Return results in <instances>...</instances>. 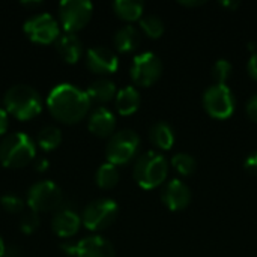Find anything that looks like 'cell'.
<instances>
[{
  "mask_svg": "<svg viewBox=\"0 0 257 257\" xmlns=\"http://www.w3.org/2000/svg\"><path fill=\"white\" fill-rule=\"evenodd\" d=\"M47 105L50 113L65 122V123H77L81 120L90 107V99L86 92L78 89L74 84L62 83L51 89Z\"/></svg>",
  "mask_w": 257,
  "mask_h": 257,
  "instance_id": "1",
  "label": "cell"
},
{
  "mask_svg": "<svg viewBox=\"0 0 257 257\" xmlns=\"http://www.w3.org/2000/svg\"><path fill=\"white\" fill-rule=\"evenodd\" d=\"M6 110L17 119L27 120L38 116L42 110V98L32 86L15 84L6 90L3 98Z\"/></svg>",
  "mask_w": 257,
  "mask_h": 257,
  "instance_id": "2",
  "label": "cell"
},
{
  "mask_svg": "<svg viewBox=\"0 0 257 257\" xmlns=\"http://www.w3.org/2000/svg\"><path fill=\"white\" fill-rule=\"evenodd\" d=\"M169 175L167 160L155 151L145 152L134 164V179L145 190L160 187Z\"/></svg>",
  "mask_w": 257,
  "mask_h": 257,
  "instance_id": "3",
  "label": "cell"
},
{
  "mask_svg": "<svg viewBox=\"0 0 257 257\" xmlns=\"http://www.w3.org/2000/svg\"><path fill=\"white\" fill-rule=\"evenodd\" d=\"M36 155L33 140L24 133H12L0 143V161L3 166L17 169L29 164Z\"/></svg>",
  "mask_w": 257,
  "mask_h": 257,
  "instance_id": "4",
  "label": "cell"
},
{
  "mask_svg": "<svg viewBox=\"0 0 257 257\" xmlns=\"http://www.w3.org/2000/svg\"><path fill=\"white\" fill-rule=\"evenodd\" d=\"M140 148V137L133 130H122L108 140L105 155L108 163L119 166L130 163Z\"/></svg>",
  "mask_w": 257,
  "mask_h": 257,
  "instance_id": "5",
  "label": "cell"
},
{
  "mask_svg": "<svg viewBox=\"0 0 257 257\" xmlns=\"http://www.w3.org/2000/svg\"><path fill=\"white\" fill-rule=\"evenodd\" d=\"M63 196L53 181H39L27 193V203L33 212H50L60 209Z\"/></svg>",
  "mask_w": 257,
  "mask_h": 257,
  "instance_id": "6",
  "label": "cell"
},
{
  "mask_svg": "<svg viewBox=\"0 0 257 257\" xmlns=\"http://www.w3.org/2000/svg\"><path fill=\"white\" fill-rule=\"evenodd\" d=\"M203 107L215 119H227L235 111V96L227 84H212L203 93Z\"/></svg>",
  "mask_w": 257,
  "mask_h": 257,
  "instance_id": "7",
  "label": "cell"
},
{
  "mask_svg": "<svg viewBox=\"0 0 257 257\" xmlns=\"http://www.w3.org/2000/svg\"><path fill=\"white\" fill-rule=\"evenodd\" d=\"M119 208L111 199H96L90 202L83 211V224L89 230H104L117 218Z\"/></svg>",
  "mask_w": 257,
  "mask_h": 257,
  "instance_id": "8",
  "label": "cell"
},
{
  "mask_svg": "<svg viewBox=\"0 0 257 257\" xmlns=\"http://www.w3.org/2000/svg\"><path fill=\"white\" fill-rule=\"evenodd\" d=\"M93 6L89 0H63L59 5V17L65 32L75 33L83 29L90 17Z\"/></svg>",
  "mask_w": 257,
  "mask_h": 257,
  "instance_id": "9",
  "label": "cell"
},
{
  "mask_svg": "<svg viewBox=\"0 0 257 257\" xmlns=\"http://www.w3.org/2000/svg\"><path fill=\"white\" fill-rule=\"evenodd\" d=\"M163 74V63L155 53L146 51L134 57L131 78L139 86H152Z\"/></svg>",
  "mask_w": 257,
  "mask_h": 257,
  "instance_id": "10",
  "label": "cell"
},
{
  "mask_svg": "<svg viewBox=\"0 0 257 257\" xmlns=\"http://www.w3.org/2000/svg\"><path fill=\"white\" fill-rule=\"evenodd\" d=\"M24 32L32 41L39 42V44L56 42V39L60 36L59 23L56 21L53 15L47 12L30 17L24 23Z\"/></svg>",
  "mask_w": 257,
  "mask_h": 257,
  "instance_id": "11",
  "label": "cell"
},
{
  "mask_svg": "<svg viewBox=\"0 0 257 257\" xmlns=\"http://www.w3.org/2000/svg\"><path fill=\"white\" fill-rule=\"evenodd\" d=\"M86 65L95 74H113L119 66V59L107 47H92L86 53Z\"/></svg>",
  "mask_w": 257,
  "mask_h": 257,
  "instance_id": "12",
  "label": "cell"
},
{
  "mask_svg": "<svg viewBox=\"0 0 257 257\" xmlns=\"http://www.w3.org/2000/svg\"><path fill=\"white\" fill-rule=\"evenodd\" d=\"M161 200L170 211H182L191 202V191L182 181L172 179L163 188Z\"/></svg>",
  "mask_w": 257,
  "mask_h": 257,
  "instance_id": "13",
  "label": "cell"
},
{
  "mask_svg": "<svg viewBox=\"0 0 257 257\" xmlns=\"http://www.w3.org/2000/svg\"><path fill=\"white\" fill-rule=\"evenodd\" d=\"M80 224H81V218L75 211L69 208L59 209L51 220V229L60 238H69L75 235L80 229Z\"/></svg>",
  "mask_w": 257,
  "mask_h": 257,
  "instance_id": "14",
  "label": "cell"
},
{
  "mask_svg": "<svg viewBox=\"0 0 257 257\" xmlns=\"http://www.w3.org/2000/svg\"><path fill=\"white\" fill-rule=\"evenodd\" d=\"M77 257H116L114 248L102 236H87L77 245Z\"/></svg>",
  "mask_w": 257,
  "mask_h": 257,
  "instance_id": "15",
  "label": "cell"
},
{
  "mask_svg": "<svg viewBox=\"0 0 257 257\" xmlns=\"http://www.w3.org/2000/svg\"><path fill=\"white\" fill-rule=\"evenodd\" d=\"M54 44H56L57 53L60 54V57L65 62L75 63V62L80 60V57L83 54V42L75 33L65 32L56 39Z\"/></svg>",
  "mask_w": 257,
  "mask_h": 257,
  "instance_id": "16",
  "label": "cell"
},
{
  "mask_svg": "<svg viewBox=\"0 0 257 257\" xmlns=\"http://www.w3.org/2000/svg\"><path fill=\"white\" fill-rule=\"evenodd\" d=\"M116 126V117L114 114L105 108V107H98L90 113L89 117V130L98 136V137H107L114 131Z\"/></svg>",
  "mask_w": 257,
  "mask_h": 257,
  "instance_id": "17",
  "label": "cell"
},
{
  "mask_svg": "<svg viewBox=\"0 0 257 257\" xmlns=\"http://www.w3.org/2000/svg\"><path fill=\"white\" fill-rule=\"evenodd\" d=\"M140 107V93L134 86H126L116 93V108L120 114L130 116Z\"/></svg>",
  "mask_w": 257,
  "mask_h": 257,
  "instance_id": "18",
  "label": "cell"
},
{
  "mask_svg": "<svg viewBox=\"0 0 257 257\" xmlns=\"http://www.w3.org/2000/svg\"><path fill=\"white\" fill-rule=\"evenodd\" d=\"M86 93L90 99V102H107L110 101L114 95H116V86L111 80L107 78H101L96 80L93 83L89 84V87L86 89Z\"/></svg>",
  "mask_w": 257,
  "mask_h": 257,
  "instance_id": "19",
  "label": "cell"
},
{
  "mask_svg": "<svg viewBox=\"0 0 257 257\" xmlns=\"http://www.w3.org/2000/svg\"><path fill=\"white\" fill-rule=\"evenodd\" d=\"M149 139L157 148L169 151L175 143V133H173V128L169 123L160 120V122H155L151 126Z\"/></svg>",
  "mask_w": 257,
  "mask_h": 257,
  "instance_id": "20",
  "label": "cell"
},
{
  "mask_svg": "<svg viewBox=\"0 0 257 257\" xmlns=\"http://www.w3.org/2000/svg\"><path fill=\"white\" fill-rule=\"evenodd\" d=\"M139 44H140V33L131 24L120 27L114 35V45L122 53H130V51L136 50L139 47Z\"/></svg>",
  "mask_w": 257,
  "mask_h": 257,
  "instance_id": "21",
  "label": "cell"
},
{
  "mask_svg": "<svg viewBox=\"0 0 257 257\" xmlns=\"http://www.w3.org/2000/svg\"><path fill=\"white\" fill-rule=\"evenodd\" d=\"M113 9L117 17L126 21H134L143 15L145 3L139 0H116L113 3Z\"/></svg>",
  "mask_w": 257,
  "mask_h": 257,
  "instance_id": "22",
  "label": "cell"
},
{
  "mask_svg": "<svg viewBox=\"0 0 257 257\" xmlns=\"http://www.w3.org/2000/svg\"><path fill=\"white\" fill-rule=\"evenodd\" d=\"M36 140L44 151H53L62 142V131L54 125H47L38 133Z\"/></svg>",
  "mask_w": 257,
  "mask_h": 257,
  "instance_id": "23",
  "label": "cell"
},
{
  "mask_svg": "<svg viewBox=\"0 0 257 257\" xmlns=\"http://www.w3.org/2000/svg\"><path fill=\"white\" fill-rule=\"evenodd\" d=\"M95 179H96L98 187H101L104 190L113 188L119 181V170L114 164L105 163V164L99 166V169L96 170Z\"/></svg>",
  "mask_w": 257,
  "mask_h": 257,
  "instance_id": "24",
  "label": "cell"
},
{
  "mask_svg": "<svg viewBox=\"0 0 257 257\" xmlns=\"http://www.w3.org/2000/svg\"><path fill=\"white\" fill-rule=\"evenodd\" d=\"M140 27L143 29V32H145L148 36H151V38H154V39L160 38V36L164 33V23H163V20H161L158 15H155V14H148V15L142 17V20H140Z\"/></svg>",
  "mask_w": 257,
  "mask_h": 257,
  "instance_id": "25",
  "label": "cell"
},
{
  "mask_svg": "<svg viewBox=\"0 0 257 257\" xmlns=\"http://www.w3.org/2000/svg\"><path fill=\"white\" fill-rule=\"evenodd\" d=\"M172 164L176 169V172L181 173V175H184V176L193 175L196 172V169H197V163H196L194 157L190 155V154H184V152L173 155Z\"/></svg>",
  "mask_w": 257,
  "mask_h": 257,
  "instance_id": "26",
  "label": "cell"
},
{
  "mask_svg": "<svg viewBox=\"0 0 257 257\" xmlns=\"http://www.w3.org/2000/svg\"><path fill=\"white\" fill-rule=\"evenodd\" d=\"M232 63L226 59H220L214 63L212 66V77L217 81V84H226V81L232 75Z\"/></svg>",
  "mask_w": 257,
  "mask_h": 257,
  "instance_id": "27",
  "label": "cell"
},
{
  "mask_svg": "<svg viewBox=\"0 0 257 257\" xmlns=\"http://www.w3.org/2000/svg\"><path fill=\"white\" fill-rule=\"evenodd\" d=\"M0 205L5 211H8L11 214H18L24 208V202L15 194H3L0 197Z\"/></svg>",
  "mask_w": 257,
  "mask_h": 257,
  "instance_id": "28",
  "label": "cell"
},
{
  "mask_svg": "<svg viewBox=\"0 0 257 257\" xmlns=\"http://www.w3.org/2000/svg\"><path fill=\"white\" fill-rule=\"evenodd\" d=\"M39 227V217L36 212L30 211L27 214H24L20 220V229L23 233H33L36 229Z\"/></svg>",
  "mask_w": 257,
  "mask_h": 257,
  "instance_id": "29",
  "label": "cell"
},
{
  "mask_svg": "<svg viewBox=\"0 0 257 257\" xmlns=\"http://www.w3.org/2000/svg\"><path fill=\"white\" fill-rule=\"evenodd\" d=\"M244 169H245L250 175L257 176V151L251 152V154L245 158V161H244Z\"/></svg>",
  "mask_w": 257,
  "mask_h": 257,
  "instance_id": "30",
  "label": "cell"
},
{
  "mask_svg": "<svg viewBox=\"0 0 257 257\" xmlns=\"http://www.w3.org/2000/svg\"><path fill=\"white\" fill-rule=\"evenodd\" d=\"M245 110H247L248 117H250L253 122H257V93L256 95H253V96L248 99Z\"/></svg>",
  "mask_w": 257,
  "mask_h": 257,
  "instance_id": "31",
  "label": "cell"
},
{
  "mask_svg": "<svg viewBox=\"0 0 257 257\" xmlns=\"http://www.w3.org/2000/svg\"><path fill=\"white\" fill-rule=\"evenodd\" d=\"M247 71H248L251 78L257 80V53L251 54V57H250V60L247 63Z\"/></svg>",
  "mask_w": 257,
  "mask_h": 257,
  "instance_id": "32",
  "label": "cell"
},
{
  "mask_svg": "<svg viewBox=\"0 0 257 257\" xmlns=\"http://www.w3.org/2000/svg\"><path fill=\"white\" fill-rule=\"evenodd\" d=\"M8 125H9V120H8V113L0 108V136L6 133L8 130Z\"/></svg>",
  "mask_w": 257,
  "mask_h": 257,
  "instance_id": "33",
  "label": "cell"
},
{
  "mask_svg": "<svg viewBox=\"0 0 257 257\" xmlns=\"http://www.w3.org/2000/svg\"><path fill=\"white\" fill-rule=\"evenodd\" d=\"M77 245L78 244H71L69 241L68 242H63L62 245H60V248L66 253V254H69V256H77Z\"/></svg>",
  "mask_w": 257,
  "mask_h": 257,
  "instance_id": "34",
  "label": "cell"
},
{
  "mask_svg": "<svg viewBox=\"0 0 257 257\" xmlns=\"http://www.w3.org/2000/svg\"><path fill=\"white\" fill-rule=\"evenodd\" d=\"M47 167H48V161H47V160L42 158V160H38V161H36V170H38V172H44Z\"/></svg>",
  "mask_w": 257,
  "mask_h": 257,
  "instance_id": "35",
  "label": "cell"
},
{
  "mask_svg": "<svg viewBox=\"0 0 257 257\" xmlns=\"http://www.w3.org/2000/svg\"><path fill=\"white\" fill-rule=\"evenodd\" d=\"M181 5H184V6H200V5H203L205 2L203 0H184V2H179Z\"/></svg>",
  "mask_w": 257,
  "mask_h": 257,
  "instance_id": "36",
  "label": "cell"
},
{
  "mask_svg": "<svg viewBox=\"0 0 257 257\" xmlns=\"http://www.w3.org/2000/svg\"><path fill=\"white\" fill-rule=\"evenodd\" d=\"M221 5H223V6H230V8H233V9H235V8H238V6H239V2H223Z\"/></svg>",
  "mask_w": 257,
  "mask_h": 257,
  "instance_id": "37",
  "label": "cell"
},
{
  "mask_svg": "<svg viewBox=\"0 0 257 257\" xmlns=\"http://www.w3.org/2000/svg\"><path fill=\"white\" fill-rule=\"evenodd\" d=\"M5 256V244H3V239L0 236V257Z\"/></svg>",
  "mask_w": 257,
  "mask_h": 257,
  "instance_id": "38",
  "label": "cell"
},
{
  "mask_svg": "<svg viewBox=\"0 0 257 257\" xmlns=\"http://www.w3.org/2000/svg\"><path fill=\"white\" fill-rule=\"evenodd\" d=\"M9 257H17V256H9Z\"/></svg>",
  "mask_w": 257,
  "mask_h": 257,
  "instance_id": "39",
  "label": "cell"
}]
</instances>
